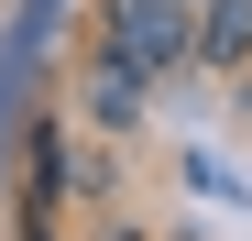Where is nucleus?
I'll list each match as a JSON object with an SVG mask.
<instances>
[{
  "instance_id": "obj_3",
  "label": "nucleus",
  "mask_w": 252,
  "mask_h": 241,
  "mask_svg": "<svg viewBox=\"0 0 252 241\" xmlns=\"http://www.w3.org/2000/svg\"><path fill=\"white\" fill-rule=\"evenodd\" d=\"M197 66L208 77H252V0H208L197 11Z\"/></svg>"
},
{
  "instance_id": "obj_4",
  "label": "nucleus",
  "mask_w": 252,
  "mask_h": 241,
  "mask_svg": "<svg viewBox=\"0 0 252 241\" xmlns=\"http://www.w3.org/2000/svg\"><path fill=\"white\" fill-rule=\"evenodd\" d=\"M99 241H143V230H132V219H110V230H99Z\"/></svg>"
},
{
  "instance_id": "obj_2",
  "label": "nucleus",
  "mask_w": 252,
  "mask_h": 241,
  "mask_svg": "<svg viewBox=\"0 0 252 241\" xmlns=\"http://www.w3.org/2000/svg\"><path fill=\"white\" fill-rule=\"evenodd\" d=\"M143 88H154V77L121 55L110 33H99V44H88V66H77V110H88V132H132V120H143Z\"/></svg>"
},
{
  "instance_id": "obj_1",
  "label": "nucleus",
  "mask_w": 252,
  "mask_h": 241,
  "mask_svg": "<svg viewBox=\"0 0 252 241\" xmlns=\"http://www.w3.org/2000/svg\"><path fill=\"white\" fill-rule=\"evenodd\" d=\"M197 11L208 0H99V33L154 77V88H176V77L197 66Z\"/></svg>"
}]
</instances>
